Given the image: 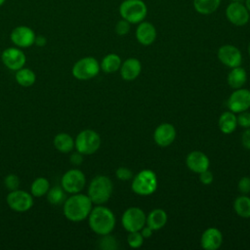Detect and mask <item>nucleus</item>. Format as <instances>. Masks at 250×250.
Instances as JSON below:
<instances>
[{
  "label": "nucleus",
  "instance_id": "obj_1",
  "mask_svg": "<svg viewBox=\"0 0 250 250\" xmlns=\"http://www.w3.org/2000/svg\"><path fill=\"white\" fill-rule=\"evenodd\" d=\"M93 208V202L90 197L84 193H74L66 197L62 204L64 217L73 223H79L86 220Z\"/></svg>",
  "mask_w": 250,
  "mask_h": 250
},
{
  "label": "nucleus",
  "instance_id": "obj_2",
  "mask_svg": "<svg viewBox=\"0 0 250 250\" xmlns=\"http://www.w3.org/2000/svg\"><path fill=\"white\" fill-rule=\"evenodd\" d=\"M87 219L92 231L100 236L111 233L115 228V216L113 212L109 208L104 206V204L93 207Z\"/></svg>",
  "mask_w": 250,
  "mask_h": 250
},
{
  "label": "nucleus",
  "instance_id": "obj_3",
  "mask_svg": "<svg viewBox=\"0 0 250 250\" xmlns=\"http://www.w3.org/2000/svg\"><path fill=\"white\" fill-rule=\"evenodd\" d=\"M113 191L111 180L104 175H99L92 179L89 184L87 195L95 205H102L107 202Z\"/></svg>",
  "mask_w": 250,
  "mask_h": 250
},
{
  "label": "nucleus",
  "instance_id": "obj_4",
  "mask_svg": "<svg viewBox=\"0 0 250 250\" xmlns=\"http://www.w3.org/2000/svg\"><path fill=\"white\" fill-rule=\"evenodd\" d=\"M157 176L150 169L141 170L135 177L132 178V190L143 196L152 194L157 188Z\"/></svg>",
  "mask_w": 250,
  "mask_h": 250
},
{
  "label": "nucleus",
  "instance_id": "obj_5",
  "mask_svg": "<svg viewBox=\"0 0 250 250\" xmlns=\"http://www.w3.org/2000/svg\"><path fill=\"white\" fill-rule=\"evenodd\" d=\"M121 19L131 24H137L145 21L147 15V7L143 0H124L119 6Z\"/></svg>",
  "mask_w": 250,
  "mask_h": 250
},
{
  "label": "nucleus",
  "instance_id": "obj_6",
  "mask_svg": "<svg viewBox=\"0 0 250 250\" xmlns=\"http://www.w3.org/2000/svg\"><path fill=\"white\" fill-rule=\"evenodd\" d=\"M101 143V137L95 130L84 129L74 139V148L83 155H91L98 151Z\"/></svg>",
  "mask_w": 250,
  "mask_h": 250
},
{
  "label": "nucleus",
  "instance_id": "obj_7",
  "mask_svg": "<svg viewBox=\"0 0 250 250\" xmlns=\"http://www.w3.org/2000/svg\"><path fill=\"white\" fill-rule=\"evenodd\" d=\"M101 70L100 62L94 57H84L78 60L72 66L71 73L77 80H90L96 77Z\"/></svg>",
  "mask_w": 250,
  "mask_h": 250
},
{
  "label": "nucleus",
  "instance_id": "obj_8",
  "mask_svg": "<svg viewBox=\"0 0 250 250\" xmlns=\"http://www.w3.org/2000/svg\"><path fill=\"white\" fill-rule=\"evenodd\" d=\"M86 186L85 174L76 168L69 169L61 179V187L66 193L74 194L80 192Z\"/></svg>",
  "mask_w": 250,
  "mask_h": 250
},
{
  "label": "nucleus",
  "instance_id": "obj_9",
  "mask_svg": "<svg viewBox=\"0 0 250 250\" xmlns=\"http://www.w3.org/2000/svg\"><path fill=\"white\" fill-rule=\"evenodd\" d=\"M6 202L9 208L18 213H24L33 206V196L22 189H15L8 193Z\"/></svg>",
  "mask_w": 250,
  "mask_h": 250
},
{
  "label": "nucleus",
  "instance_id": "obj_10",
  "mask_svg": "<svg viewBox=\"0 0 250 250\" xmlns=\"http://www.w3.org/2000/svg\"><path fill=\"white\" fill-rule=\"evenodd\" d=\"M146 215L139 207H129L122 214L121 223L123 228L128 231H139L146 225Z\"/></svg>",
  "mask_w": 250,
  "mask_h": 250
},
{
  "label": "nucleus",
  "instance_id": "obj_11",
  "mask_svg": "<svg viewBox=\"0 0 250 250\" xmlns=\"http://www.w3.org/2000/svg\"><path fill=\"white\" fill-rule=\"evenodd\" d=\"M225 12L227 20L235 26H243L249 21L250 12L243 2H230Z\"/></svg>",
  "mask_w": 250,
  "mask_h": 250
},
{
  "label": "nucleus",
  "instance_id": "obj_12",
  "mask_svg": "<svg viewBox=\"0 0 250 250\" xmlns=\"http://www.w3.org/2000/svg\"><path fill=\"white\" fill-rule=\"evenodd\" d=\"M1 61L8 69L17 71L24 66L26 62V57L21 48L9 47L2 52Z\"/></svg>",
  "mask_w": 250,
  "mask_h": 250
},
{
  "label": "nucleus",
  "instance_id": "obj_13",
  "mask_svg": "<svg viewBox=\"0 0 250 250\" xmlns=\"http://www.w3.org/2000/svg\"><path fill=\"white\" fill-rule=\"evenodd\" d=\"M228 107L234 113H239L250 108V90L243 87L234 89L228 100Z\"/></svg>",
  "mask_w": 250,
  "mask_h": 250
},
{
  "label": "nucleus",
  "instance_id": "obj_14",
  "mask_svg": "<svg viewBox=\"0 0 250 250\" xmlns=\"http://www.w3.org/2000/svg\"><path fill=\"white\" fill-rule=\"evenodd\" d=\"M35 32L32 28L26 25H19L15 27L11 34L10 39L12 43L19 48H28L34 45L35 41Z\"/></svg>",
  "mask_w": 250,
  "mask_h": 250
},
{
  "label": "nucleus",
  "instance_id": "obj_15",
  "mask_svg": "<svg viewBox=\"0 0 250 250\" xmlns=\"http://www.w3.org/2000/svg\"><path fill=\"white\" fill-rule=\"evenodd\" d=\"M217 55L219 61L229 68L239 66L242 62V54L240 50L234 45L226 44L221 46Z\"/></svg>",
  "mask_w": 250,
  "mask_h": 250
},
{
  "label": "nucleus",
  "instance_id": "obj_16",
  "mask_svg": "<svg viewBox=\"0 0 250 250\" xmlns=\"http://www.w3.org/2000/svg\"><path fill=\"white\" fill-rule=\"evenodd\" d=\"M176 128L171 123H162L158 125L153 133L155 144L161 147L170 146L176 139Z\"/></svg>",
  "mask_w": 250,
  "mask_h": 250
},
{
  "label": "nucleus",
  "instance_id": "obj_17",
  "mask_svg": "<svg viewBox=\"0 0 250 250\" xmlns=\"http://www.w3.org/2000/svg\"><path fill=\"white\" fill-rule=\"evenodd\" d=\"M186 163H187L188 168L191 172L199 174V173L209 169L210 160L204 152L199 151V150H193L187 155Z\"/></svg>",
  "mask_w": 250,
  "mask_h": 250
},
{
  "label": "nucleus",
  "instance_id": "obj_18",
  "mask_svg": "<svg viewBox=\"0 0 250 250\" xmlns=\"http://www.w3.org/2000/svg\"><path fill=\"white\" fill-rule=\"evenodd\" d=\"M201 247L205 250H217L223 244V234L215 227L206 229L200 238Z\"/></svg>",
  "mask_w": 250,
  "mask_h": 250
},
{
  "label": "nucleus",
  "instance_id": "obj_19",
  "mask_svg": "<svg viewBox=\"0 0 250 250\" xmlns=\"http://www.w3.org/2000/svg\"><path fill=\"white\" fill-rule=\"evenodd\" d=\"M135 35L137 41L141 45L149 46L155 41L157 32L155 26L151 22L143 21L140 23H138Z\"/></svg>",
  "mask_w": 250,
  "mask_h": 250
},
{
  "label": "nucleus",
  "instance_id": "obj_20",
  "mask_svg": "<svg viewBox=\"0 0 250 250\" xmlns=\"http://www.w3.org/2000/svg\"><path fill=\"white\" fill-rule=\"evenodd\" d=\"M119 71L124 80L133 81L140 75L142 71L141 62L136 58H129L121 63Z\"/></svg>",
  "mask_w": 250,
  "mask_h": 250
},
{
  "label": "nucleus",
  "instance_id": "obj_21",
  "mask_svg": "<svg viewBox=\"0 0 250 250\" xmlns=\"http://www.w3.org/2000/svg\"><path fill=\"white\" fill-rule=\"evenodd\" d=\"M167 220V213L161 208H156L151 210L146 216V225L148 226L152 230H158L166 225Z\"/></svg>",
  "mask_w": 250,
  "mask_h": 250
},
{
  "label": "nucleus",
  "instance_id": "obj_22",
  "mask_svg": "<svg viewBox=\"0 0 250 250\" xmlns=\"http://www.w3.org/2000/svg\"><path fill=\"white\" fill-rule=\"evenodd\" d=\"M227 81L229 86L232 89L242 88L247 81L246 70L240 65L232 67L228 74Z\"/></svg>",
  "mask_w": 250,
  "mask_h": 250
},
{
  "label": "nucleus",
  "instance_id": "obj_23",
  "mask_svg": "<svg viewBox=\"0 0 250 250\" xmlns=\"http://www.w3.org/2000/svg\"><path fill=\"white\" fill-rule=\"evenodd\" d=\"M218 124L222 133L226 135L231 134L237 127L236 115L230 110L225 111L220 115Z\"/></svg>",
  "mask_w": 250,
  "mask_h": 250
},
{
  "label": "nucleus",
  "instance_id": "obj_24",
  "mask_svg": "<svg viewBox=\"0 0 250 250\" xmlns=\"http://www.w3.org/2000/svg\"><path fill=\"white\" fill-rule=\"evenodd\" d=\"M53 144L55 148L62 153L71 152L74 148V139L64 132L57 134L54 138Z\"/></svg>",
  "mask_w": 250,
  "mask_h": 250
},
{
  "label": "nucleus",
  "instance_id": "obj_25",
  "mask_svg": "<svg viewBox=\"0 0 250 250\" xmlns=\"http://www.w3.org/2000/svg\"><path fill=\"white\" fill-rule=\"evenodd\" d=\"M222 0H192L194 10L203 16L215 13L221 5Z\"/></svg>",
  "mask_w": 250,
  "mask_h": 250
},
{
  "label": "nucleus",
  "instance_id": "obj_26",
  "mask_svg": "<svg viewBox=\"0 0 250 250\" xmlns=\"http://www.w3.org/2000/svg\"><path fill=\"white\" fill-rule=\"evenodd\" d=\"M122 61L121 58L114 53L105 55L100 62L101 69L105 73H113L120 69Z\"/></svg>",
  "mask_w": 250,
  "mask_h": 250
},
{
  "label": "nucleus",
  "instance_id": "obj_27",
  "mask_svg": "<svg viewBox=\"0 0 250 250\" xmlns=\"http://www.w3.org/2000/svg\"><path fill=\"white\" fill-rule=\"evenodd\" d=\"M15 78L19 85L26 88V87L32 86L35 83L36 74L34 73V71L32 69L23 66L16 71Z\"/></svg>",
  "mask_w": 250,
  "mask_h": 250
},
{
  "label": "nucleus",
  "instance_id": "obj_28",
  "mask_svg": "<svg viewBox=\"0 0 250 250\" xmlns=\"http://www.w3.org/2000/svg\"><path fill=\"white\" fill-rule=\"evenodd\" d=\"M50 183L45 177H37L30 185V193L33 197H42L50 189Z\"/></svg>",
  "mask_w": 250,
  "mask_h": 250
},
{
  "label": "nucleus",
  "instance_id": "obj_29",
  "mask_svg": "<svg viewBox=\"0 0 250 250\" xmlns=\"http://www.w3.org/2000/svg\"><path fill=\"white\" fill-rule=\"evenodd\" d=\"M234 212L241 218H250V197L246 194L237 196L233 202Z\"/></svg>",
  "mask_w": 250,
  "mask_h": 250
},
{
  "label": "nucleus",
  "instance_id": "obj_30",
  "mask_svg": "<svg viewBox=\"0 0 250 250\" xmlns=\"http://www.w3.org/2000/svg\"><path fill=\"white\" fill-rule=\"evenodd\" d=\"M66 192L63 190V188L61 186H56L53 188H50V189L47 192V200L52 205H62L66 199Z\"/></svg>",
  "mask_w": 250,
  "mask_h": 250
},
{
  "label": "nucleus",
  "instance_id": "obj_31",
  "mask_svg": "<svg viewBox=\"0 0 250 250\" xmlns=\"http://www.w3.org/2000/svg\"><path fill=\"white\" fill-rule=\"evenodd\" d=\"M99 248L103 250H116L118 248V242L114 236L110 235V233L101 235L99 240Z\"/></svg>",
  "mask_w": 250,
  "mask_h": 250
},
{
  "label": "nucleus",
  "instance_id": "obj_32",
  "mask_svg": "<svg viewBox=\"0 0 250 250\" xmlns=\"http://www.w3.org/2000/svg\"><path fill=\"white\" fill-rule=\"evenodd\" d=\"M144 240H145V237L142 235L140 230L129 232L128 237H127L128 245L131 248H140L143 245Z\"/></svg>",
  "mask_w": 250,
  "mask_h": 250
},
{
  "label": "nucleus",
  "instance_id": "obj_33",
  "mask_svg": "<svg viewBox=\"0 0 250 250\" xmlns=\"http://www.w3.org/2000/svg\"><path fill=\"white\" fill-rule=\"evenodd\" d=\"M20 183V178L16 174H9L4 178V186L10 191L18 189Z\"/></svg>",
  "mask_w": 250,
  "mask_h": 250
},
{
  "label": "nucleus",
  "instance_id": "obj_34",
  "mask_svg": "<svg viewBox=\"0 0 250 250\" xmlns=\"http://www.w3.org/2000/svg\"><path fill=\"white\" fill-rule=\"evenodd\" d=\"M130 22H128L126 20L121 19L119 20L115 24V32L119 36H124L129 33L130 31Z\"/></svg>",
  "mask_w": 250,
  "mask_h": 250
},
{
  "label": "nucleus",
  "instance_id": "obj_35",
  "mask_svg": "<svg viewBox=\"0 0 250 250\" xmlns=\"http://www.w3.org/2000/svg\"><path fill=\"white\" fill-rule=\"evenodd\" d=\"M115 176L118 180L126 182L133 178L132 171L127 167H118L115 171Z\"/></svg>",
  "mask_w": 250,
  "mask_h": 250
},
{
  "label": "nucleus",
  "instance_id": "obj_36",
  "mask_svg": "<svg viewBox=\"0 0 250 250\" xmlns=\"http://www.w3.org/2000/svg\"><path fill=\"white\" fill-rule=\"evenodd\" d=\"M237 119V125L240 127H243L245 129L250 128V112L245 110L238 113V116H236Z\"/></svg>",
  "mask_w": 250,
  "mask_h": 250
},
{
  "label": "nucleus",
  "instance_id": "obj_37",
  "mask_svg": "<svg viewBox=\"0 0 250 250\" xmlns=\"http://www.w3.org/2000/svg\"><path fill=\"white\" fill-rule=\"evenodd\" d=\"M237 189L242 194H248L250 192V177H242L238 181Z\"/></svg>",
  "mask_w": 250,
  "mask_h": 250
},
{
  "label": "nucleus",
  "instance_id": "obj_38",
  "mask_svg": "<svg viewBox=\"0 0 250 250\" xmlns=\"http://www.w3.org/2000/svg\"><path fill=\"white\" fill-rule=\"evenodd\" d=\"M198 175H199V181L203 185H210L213 182V180H214V175H213V173L209 169L199 173Z\"/></svg>",
  "mask_w": 250,
  "mask_h": 250
},
{
  "label": "nucleus",
  "instance_id": "obj_39",
  "mask_svg": "<svg viewBox=\"0 0 250 250\" xmlns=\"http://www.w3.org/2000/svg\"><path fill=\"white\" fill-rule=\"evenodd\" d=\"M83 156H84V155H83L82 153H80V152H78V151L76 150L75 152L71 153V155H70V157H69V161H70L73 165H75V166L81 165L82 162H83V160H84V157H83Z\"/></svg>",
  "mask_w": 250,
  "mask_h": 250
},
{
  "label": "nucleus",
  "instance_id": "obj_40",
  "mask_svg": "<svg viewBox=\"0 0 250 250\" xmlns=\"http://www.w3.org/2000/svg\"><path fill=\"white\" fill-rule=\"evenodd\" d=\"M241 144L244 148L250 150V128L245 129L241 136Z\"/></svg>",
  "mask_w": 250,
  "mask_h": 250
},
{
  "label": "nucleus",
  "instance_id": "obj_41",
  "mask_svg": "<svg viewBox=\"0 0 250 250\" xmlns=\"http://www.w3.org/2000/svg\"><path fill=\"white\" fill-rule=\"evenodd\" d=\"M140 231H141L142 235H143L145 238L150 237V236L152 235V232H153V230H152L148 226H146V225H145V226L141 229Z\"/></svg>",
  "mask_w": 250,
  "mask_h": 250
},
{
  "label": "nucleus",
  "instance_id": "obj_42",
  "mask_svg": "<svg viewBox=\"0 0 250 250\" xmlns=\"http://www.w3.org/2000/svg\"><path fill=\"white\" fill-rule=\"evenodd\" d=\"M34 44L38 47H44L47 44V39L45 36L43 35H38L35 37V41Z\"/></svg>",
  "mask_w": 250,
  "mask_h": 250
},
{
  "label": "nucleus",
  "instance_id": "obj_43",
  "mask_svg": "<svg viewBox=\"0 0 250 250\" xmlns=\"http://www.w3.org/2000/svg\"><path fill=\"white\" fill-rule=\"evenodd\" d=\"M244 4H245L246 8L248 9V11L250 12V0H244Z\"/></svg>",
  "mask_w": 250,
  "mask_h": 250
},
{
  "label": "nucleus",
  "instance_id": "obj_44",
  "mask_svg": "<svg viewBox=\"0 0 250 250\" xmlns=\"http://www.w3.org/2000/svg\"><path fill=\"white\" fill-rule=\"evenodd\" d=\"M231 2H243L244 0H230Z\"/></svg>",
  "mask_w": 250,
  "mask_h": 250
},
{
  "label": "nucleus",
  "instance_id": "obj_45",
  "mask_svg": "<svg viewBox=\"0 0 250 250\" xmlns=\"http://www.w3.org/2000/svg\"><path fill=\"white\" fill-rule=\"evenodd\" d=\"M5 1H6V0H0V7L5 3Z\"/></svg>",
  "mask_w": 250,
  "mask_h": 250
},
{
  "label": "nucleus",
  "instance_id": "obj_46",
  "mask_svg": "<svg viewBox=\"0 0 250 250\" xmlns=\"http://www.w3.org/2000/svg\"><path fill=\"white\" fill-rule=\"evenodd\" d=\"M248 53H249V56H250V42H249V45H248Z\"/></svg>",
  "mask_w": 250,
  "mask_h": 250
}]
</instances>
